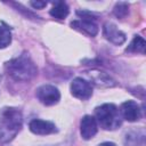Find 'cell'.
Here are the masks:
<instances>
[{
	"instance_id": "obj_10",
	"label": "cell",
	"mask_w": 146,
	"mask_h": 146,
	"mask_svg": "<svg viewBox=\"0 0 146 146\" xmlns=\"http://www.w3.org/2000/svg\"><path fill=\"white\" fill-rule=\"evenodd\" d=\"M104 35L114 44H122L127 39L125 34L113 23H106L104 25Z\"/></svg>"
},
{
	"instance_id": "obj_8",
	"label": "cell",
	"mask_w": 146,
	"mask_h": 146,
	"mask_svg": "<svg viewBox=\"0 0 146 146\" xmlns=\"http://www.w3.org/2000/svg\"><path fill=\"white\" fill-rule=\"evenodd\" d=\"M98 127L96 119L91 115H84L80 122V133L81 137L86 140L91 139L97 133Z\"/></svg>"
},
{
	"instance_id": "obj_7",
	"label": "cell",
	"mask_w": 146,
	"mask_h": 146,
	"mask_svg": "<svg viewBox=\"0 0 146 146\" xmlns=\"http://www.w3.org/2000/svg\"><path fill=\"white\" fill-rule=\"evenodd\" d=\"M121 116L129 121V122H135L138 121L141 116V111L139 105L133 102V100H127L121 105V110H120Z\"/></svg>"
},
{
	"instance_id": "obj_16",
	"label": "cell",
	"mask_w": 146,
	"mask_h": 146,
	"mask_svg": "<svg viewBox=\"0 0 146 146\" xmlns=\"http://www.w3.org/2000/svg\"><path fill=\"white\" fill-rule=\"evenodd\" d=\"M128 9H129V6L125 2H119L114 7V15L119 18H123L127 16Z\"/></svg>"
},
{
	"instance_id": "obj_18",
	"label": "cell",
	"mask_w": 146,
	"mask_h": 146,
	"mask_svg": "<svg viewBox=\"0 0 146 146\" xmlns=\"http://www.w3.org/2000/svg\"><path fill=\"white\" fill-rule=\"evenodd\" d=\"M98 146H116L114 143H110V141H106V143H102L100 145H98Z\"/></svg>"
},
{
	"instance_id": "obj_2",
	"label": "cell",
	"mask_w": 146,
	"mask_h": 146,
	"mask_svg": "<svg viewBox=\"0 0 146 146\" xmlns=\"http://www.w3.org/2000/svg\"><path fill=\"white\" fill-rule=\"evenodd\" d=\"M5 68L7 73L16 81H30L36 73L38 68L27 54H23L6 63Z\"/></svg>"
},
{
	"instance_id": "obj_6",
	"label": "cell",
	"mask_w": 146,
	"mask_h": 146,
	"mask_svg": "<svg viewBox=\"0 0 146 146\" xmlns=\"http://www.w3.org/2000/svg\"><path fill=\"white\" fill-rule=\"evenodd\" d=\"M71 94L79 99H88L92 95V87L90 82L82 78H75L71 82Z\"/></svg>"
},
{
	"instance_id": "obj_3",
	"label": "cell",
	"mask_w": 146,
	"mask_h": 146,
	"mask_svg": "<svg viewBox=\"0 0 146 146\" xmlns=\"http://www.w3.org/2000/svg\"><path fill=\"white\" fill-rule=\"evenodd\" d=\"M96 122L105 130H115L121 125L122 116L114 104H103L95 110Z\"/></svg>"
},
{
	"instance_id": "obj_15",
	"label": "cell",
	"mask_w": 146,
	"mask_h": 146,
	"mask_svg": "<svg viewBox=\"0 0 146 146\" xmlns=\"http://www.w3.org/2000/svg\"><path fill=\"white\" fill-rule=\"evenodd\" d=\"M143 136H138L136 132H129L125 136V146H140Z\"/></svg>"
},
{
	"instance_id": "obj_14",
	"label": "cell",
	"mask_w": 146,
	"mask_h": 146,
	"mask_svg": "<svg viewBox=\"0 0 146 146\" xmlns=\"http://www.w3.org/2000/svg\"><path fill=\"white\" fill-rule=\"evenodd\" d=\"M11 42V32L8 26L0 25V49L6 48Z\"/></svg>"
},
{
	"instance_id": "obj_1",
	"label": "cell",
	"mask_w": 146,
	"mask_h": 146,
	"mask_svg": "<svg viewBox=\"0 0 146 146\" xmlns=\"http://www.w3.org/2000/svg\"><path fill=\"white\" fill-rule=\"evenodd\" d=\"M22 113L16 107H5L0 112V143H8L19 132Z\"/></svg>"
},
{
	"instance_id": "obj_12",
	"label": "cell",
	"mask_w": 146,
	"mask_h": 146,
	"mask_svg": "<svg viewBox=\"0 0 146 146\" xmlns=\"http://www.w3.org/2000/svg\"><path fill=\"white\" fill-rule=\"evenodd\" d=\"M70 13L68 6L63 1H56L54 2L52 8L50 9V15L57 19H64Z\"/></svg>"
},
{
	"instance_id": "obj_17",
	"label": "cell",
	"mask_w": 146,
	"mask_h": 146,
	"mask_svg": "<svg viewBox=\"0 0 146 146\" xmlns=\"http://www.w3.org/2000/svg\"><path fill=\"white\" fill-rule=\"evenodd\" d=\"M30 5H31L33 8H35V9H42L43 7L47 6V2H46V1H31Z\"/></svg>"
},
{
	"instance_id": "obj_11",
	"label": "cell",
	"mask_w": 146,
	"mask_h": 146,
	"mask_svg": "<svg viewBox=\"0 0 146 146\" xmlns=\"http://www.w3.org/2000/svg\"><path fill=\"white\" fill-rule=\"evenodd\" d=\"M88 75L91 79L92 83H95L97 87H113V86H115L114 81L104 72L92 71V72H89Z\"/></svg>"
},
{
	"instance_id": "obj_5",
	"label": "cell",
	"mask_w": 146,
	"mask_h": 146,
	"mask_svg": "<svg viewBox=\"0 0 146 146\" xmlns=\"http://www.w3.org/2000/svg\"><path fill=\"white\" fill-rule=\"evenodd\" d=\"M36 97L46 106L55 105L60 99V94L55 86L51 84H43L36 89Z\"/></svg>"
},
{
	"instance_id": "obj_4",
	"label": "cell",
	"mask_w": 146,
	"mask_h": 146,
	"mask_svg": "<svg viewBox=\"0 0 146 146\" xmlns=\"http://www.w3.org/2000/svg\"><path fill=\"white\" fill-rule=\"evenodd\" d=\"M78 15L81 16V19L73 21L71 23V26L87 33L90 36H95L98 33V26L92 18V14L86 11H78Z\"/></svg>"
},
{
	"instance_id": "obj_13",
	"label": "cell",
	"mask_w": 146,
	"mask_h": 146,
	"mask_svg": "<svg viewBox=\"0 0 146 146\" xmlns=\"http://www.w3.org/2000/svg\"><path fill=\"white\" fill-rule=\"evenodd\" d=\"M145 47H146L145 40L141 36L136 35L132 39V41L130 42V44L128 46L127 51L128 52H140V54H144L145 52Z\"/></svg>"
},
{
	"instance_id": "obj_9",
	"label": "cell",
	"mask_w": 146,
	"mask_h": 146,
	"mask_svg": "<svg viewBox=\"0 0 146 146\" xmlns=\"http://www.w3.org/2000/svg\"><path fill=\"white\" fill-rule=\"evenodd\" d=\"M30 130L35 133V135H50L57 131L56 125L50 122V121H46V120H40V119H34L30 122L29 124Z\"/></svg>"
}]
</instances>
